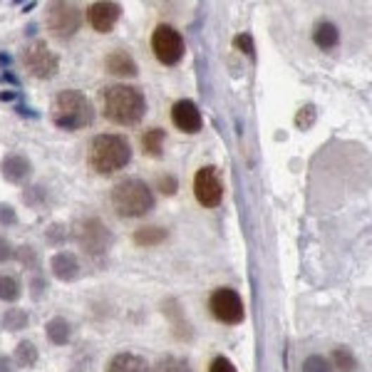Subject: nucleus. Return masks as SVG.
Instances as JSON below:
<instances>
[{
	"mask_svg": "<svg viewBox=\"0 0 372 372\" xmlns=\"http://www.w3.org/2000/svg\"><path fill=\"white\" fill-rule=\"evenodd\" d=\"M209 310H211V315L224 325H238L246 318L243 298L233 288H216L209 298Z\"/></svg>",
	"mask_w": 372,
	"mask_h": 372,
	"instance_id": "nucleus-6",
	"label": "nucleus"
},
{
	"mask_svg": "<svg viewBox=\"0 0 372 372\" xmlns=\"http://www.w3.org/2000/svg\"><path fill=\"white\" fill-rule=\"evenodd\" d=\"M82 25V11L72 3H53L48 13V30L58 40H70Z\"/></svg>",
	"mask_w": 372,
	"mask_h": 372,
	"instance_id": "nucleus-8",
	"label": "nucleus"
},
{
	"mask_svg": "<svg viewBox=\"0 0 372 372\" xmlns=\"http://www.w3.org/2000/svg\"><path fill=\"white\" fill-rule=\"evenodd\" d=\"M45 333H48V340L53 345H65L70 340V323L65 318H53L45 325Z\"/></svg>",
	"mask_w": 372,
	"mask_h": 372,
	"instance_id": "nucleus-19",
	"label": "nucleus"
},
{
	"mask_svg": "<svg viewBox=\"0 0 372 372\" xmlns=\"http://www.w3.org/2000/svg\"><path fill=\"white\" fill-rule=\"evenodd\" d=\"M107 372H149V365L136 352H117L107 365Z\"/></svg>",
	"mask_w": 372,
	"mask_h": 372,
	"instance_id": "nucleus-15",
	"label": "nucleus"
},
{
	"mask_svg": "<svg viewBox=\"0 0 372 372\" xmlns=\"http://www.w3.org/2000/svg\"><path fill=\"white\" fill-rule=\"evenodd\" d=\"M303 372H333V362L323 355H310L303 362Z\"/></svg>",
	"mask_w": 372,
	"mask_h": 372,
	"instance_id": "nucleus-26",
	"label": "nucleus"
},
{
	"mask_svg": "<svg viewBox=\"0 0 372 372\" xmlns=\"http://www.w3.org/2000/svg\"><path fill=\"white\" fill-rule=\"evenodd\" d=\"M0 372H13V360L6 355H0Z\"/></svg>",
	"mask_w": 372,
	"mask_h": 372,
	"instance_id": "nucleus-32",
	"label": "nucleus"
},
{
	"mask_svg": "<svg viewBox=\"0 0 372 372\" xmlns=\"http://www.w3.org/2000/svg\"><path fill=\"white\" fill-rule=\"evenodd\" d=\"M27 325V313L20 308H11L6 310V315H3V328L6 331H23Z\"/></svg>",
	"mask_w": 372,
	"mask_h": 372,
	"instance_id": "nucleus-23",
	"label": "nucleus"
},
{
	"mask_svg": "<svg viewBox=\"0 0 372 372\" xmlns=\"http://www.w3.org/2000/svg\"><path fill=\"white\" fill-rule=\"evenodd\" d=\"M172 122L179 132H184V134H199L201 127H204V117H201V110L196 107L194 100L174 102Z\"/></svg>",
	"mask_w": 372,
	"mask_h": 372,
	"instance_id": "nucleus-11",
	"label": "nucleus"
},
{
	"mask_svg": "<svg viewBox=\"0 0 372 372\" xmlns=\"http://www.w3.org/2000/svg\"><path fill=\"white\" fill-rule=\"evenodd\" d=\"M167 238V231L159 229V226H144V229H136L134 243L136 246H157Z\"/></svg>",
	"mask_w": 372,
	"mask_h": 372,
	"instance_id": "nucleus-21",
	"label": "nucleus"
},
{
	"mask_svg": "<svg viewBox=\"0 0 372 372\" xmlns=\"http://www.w3.org/2000/svg\"><path fill=\"white\" fill-rule=\"evenodd\" d=\"M13 360L18 362L20 367H32L37 362V350L32 342H20V345L15 347V357Z\"/></svg>",
	"mask_w": 372,
	"mask_h": 372,
	"instance_id": "nucleus-24",
	"label": "nucleus"
},
{
	"mask_svg": "<svg viewBox=\"0 0 372 372\" xmlns=\"http://www.w3.org/2000/svg\"><path fill=\"white\" fill-rule=\"evenodd\" d=\"M313 120H315V110L308 105L303 112H298V117H295V124H298V127H303V129H305V127H310V124H313Z\"/></svg>",
	"mask_w": 372,
	"mask_h": 372,
	"instance_id": "nucleus-29",
	"label": "nucleus"
},
{
	"mask_svg": "<svg viewBox=\"0 0 372 372\" xmlns=\"http://www.w3.org/2000/svg\"><path fill=\"white\" fill-rule=\"evenodd\" d=\"M209 372H236V365H233L229 357L219 355V357H214V360H211Z\"/></svg>",
	"mask_w": 372,
	"mask_h": 372,
	"instance_id": "nucleus-28",
	"label": "nucleus"
},
{
	"mask_svg": "<svg viewBox=\"0 0 372 372\" xmlns=\"http://www.w3.org/2000/svg\"><path fill=\"white\" fill-rule=\"evenodd\" d=\"M20 283H18L13 276H0V300H6V303H13V300L20 298Z\"/></svg>",
	"mask_w": 372,
	"mask_h": 372,
	"instance_id": "nucleus-22",
	"label": "nucleus"
},
{
	"mask_svg": "<svg viewBox=\"0 0 372 372\" xmlns=\"http://www.w3.org/2000/svg\"><path fill=\"white\" fill-rule=\"evenodd\" d=\"M15 256V251H13L11 241H6V238H0V263L8 261V258Z\"/></svg>",
	"mask_w": 372,
	"mask_h": 372,
	"instance_id": "nucleus-31",
	"label": "nucleus"
},
{
	"mask_svg": "<svg viewBox=\"0 0 372 372\" xmlns=\"http://www.w3.org/2000/svg\"><path fill=\"white\" fill-rule=\"evenodd\" d=\"M0 221H15V216H13L11 206H0Z\"/></svg>",
	"mask_w": 372,
	"mask_h": 372,
	"instance_id": "nucleus-33",
	"label": "nucleus"
},
{
	"mask_svg": "<svg viewBox=\"0 0 372 372\" xmlns=\"http://www.w3.org/2000/svg\"><path fill=\"white\" fill-rule=\"evenodd\" d=\"M194 196L204 209H214L224 199V181L216 167H201L194 174Z\"/></svg>",
	"mask_w": 372,
	"mask_h": 372,
	"instance_id": "nucleus-9",
	"label": "nucleus"
},
{
	"mask_svg": "<svg viewBox=\"0 0 372 372\" xmlns=\"http://www.w3.org/2000/svg\"><path fill=\"white\" fill-rule=\"evenodd\" d=\"M157 186H159V191H162V194L174 196V194H177V189H179V181L172 177V174H164V177H159Z\"/></svg>",
	"mask_w": 372,
	"mask_h": 372,
	"instance_id": "nucleus-27",
	"label": "nucleus"
},
{
	"mask_svg": "<svg viewBox=\"0 0 372 372\" xmlns=\"http://www.w3.org/2000/svg\"><path fill=\"white\" fill-rule=\"evenodd\" d=\"M142 152L147 154V157L152 159H159L164 154V142H167V132L162 129V127H152V129H147L142 134Z\"/></svg>",
	"mask_w": 372,
	"mask_h": 372,
	"instance_id": "nucleus-18",
	"label": "nucleus"
},
{
	"mask_svg": "<svg viewBox=\"0 0 372 372\" xmlns=\"http://www.w3.org/2000/svg\"><path fill=\"white\" fill-rule=\"evenodd\" d=\"M23 63L27 72L37 79H53L60 70V58L45 45V40H35L32 45H27L23 53Z\"/></svg>",
	"mask_w": 372,
	"mask_h": 372,
	"instance_id": "nucleus-7",
	"label": "nucleus"
},
{
	"mask_svg": "<svg viewBox=\"0 0 372 372\" xmlns=\"http://www.w3.org/2000/svg\"><path fill=\"white\" fill-rule=\"evenodd\" d=\"M132 162V144L122 134H97L87 147L89 169L100 177L117 174Z\"/></svg>",
	"mask_w": 372,
	"mask_h": 372,
	"instance_id": "nucleus-2",
	"label": "nucleus"
},
{
	"mask_svg": "<svg viewBox=\"0 0 372 372\" xmlns=\"http://www.w3.org/2000/svg\"><path fill=\"white\" fill-rule=\"evenodd\" d=\"M50 120L58 129L65 132H79L95 122V107L82 92L77 89H65L53 100L50 107Z\"/></svg>",
	"mask_w": 372,
	"mask_h": 372,
	"instance_id": "nucleus-3",
	"label": "nucleus"
},
{
	"mask_svg": "<svg viewBox=\"0 0 372 372\" xmlns=\"http://www.w3.org/2000/svg\"><path fill=\"white\" fill-rule=\"evenodd\" d=\"M313 42L320 50H331L340 42V30H338L335 23L331 20H320L313 30Z\"/></svg>",
	"mask_w": 372,
	"mask_h": 372,
	"instance_id": "nucleus-17",
	"label": "nucleus"
},
{
	"mask_svg": "<svg viewBox=\"0 0 372 372\" xmlns=\"http://www.w3.org/2000/svg\"><path fill=\"white\" fill-rule=\"evenodd\" d=\"M149 372H191V365H189V360H184V357L164 355L154 362Z\"/></svg>",
	"mask_w": 372,
	"mask_h": 372,
	"instance_id": "nucleus-20",
	"label": "nucleus"
},
{
	"mask_svg": "<svg viewBox=\"0 0 372 372\" xmlns=\"http://www.w3.org/2000/svg\"><path fill=\"white\" fill-rule=\"evenodd\" d=\"M0 169H3V177L13 184H20L30 177V162L25 157H20V154H8L3 159V164H0Z\"/></svg>",
	"mask_w": 372,
	"mask_h": 372,
	"instance_id": "nucleus-16",
	"label": "nucleus"
},
{
	"mask_svg": "<svg viewBox=\"0 0 372 372\" xmlns=\"http://www.w3.org/2000/svg\"><path fill=\"white\" fill-rule=\"evenodd\" d=\"M50 268H53L55 278H60V281H75L79 276V261L70 251L55 253L53 261H50Z\"/></svg>",
	"mask_w": 372,
	"mask_h": 372,
	"instance_id": "nucleus-14",
	"label": "nucleus"
},
{
	"mask_svg": "<svg viewBox=\"0 0 372 372\" xmlns=\"http://www.w3.org/2000/svg\"><path fill=\"white\" fill-rule=\"evenodd\" d=\"M120 15H122L120 3H105V0H100V3H92V6L87 8L89 27L95 32H102V35L112 32V27L117 25Z\"/></svg>",
	"mask_w": 372,
	"mask_h": 372,
	"instance_id": "nucleus-12",
	"label": "nucleus"
},
{
	"mask_svg": "<svg viewBox=\"0 0 372 372\" xmlns=\"http://www.w3.org/2000/svg\"><path fill=\"white\" fill-rule=\"evenodd\" d=\"M105 120L120 127H134L147 115V97L134 84H110L100 92Z\"/></svg>",
	"mask_w": 372,
	"mask_h": 372,
	"instance_id": "nucleus-1",
	"label": "nucleus"
},
{
	"mask_svg": "<svg viewBox=\"0 0 372 372\" xmlns=\"http://www.w3.org/2000/svg\"><path fill=\"white\" fill-rule=\"evenodd\" d=\"M77 238L87 253H105L112 243L110 231L100 219H84L77 229Z\"/></svg>",
	"mask_w": 372,
	"mask_h": 372,
	"instance_id": "nucleus-10",
	"label": "nucleus"
},
{
	"mask_svg": "<svg viewBox=\"0 0 372 372\" xmlns=\"http://www.w3.org/2000/svg\"><path fill=\"white\" fill-rule=\"evenodd\" d=\"M233 42H236V48L241 50V53H248V55L253 53V42H251V37L248 35H238Z\"/></svg>",
	"mask_w": 372,
	"mask_h": 372,
	"instance_id": "nucleus-30",
	"label": "nucleus"
},
{
	"mask_svg": "<svg viewBox=\"0 0 372 372\" xmlns=\"http://www.w3.org/2000/svg\"><path fill=\"white\" fill-rule=\"evenodd\" d=\"M112 209L120 219H142L154 209V194L149 184L129 177L112 186Z\"/></svg>",
	"mask_w": 372,
	"mask_h": 372,
	"instance_id": "nucleus-4",
	"label": "nucleus"
},
{
	"mask_svg": "<svg viewBox=\"0 0 372 372\" xmlns=\"http://www.w3.org/2000/svg\"><path fill=\"white\" fill-rule=\"evenodd\" d=\"M152 53H154V58H157L162 65H167V68L179 65L184 58L181 32H179L174 25H169V23H159L152 32Z\"/></svg>",
	"mask_w": 372,
	"mask_h": 372,
	"instance_id": "nucleus-5",
	"label": "nucleus"
},
{
	"mask_svg": "<svg viewBox=\"0 0 372 372\" xmlns=\"http://www.w3.org/2000/svg\"><path fill=\"white\" fill-rule=\"evenodd\" d=\"M333 360H335V367L342 372H352L357 367V360L352 357V352L347 350V347H338L335 352H333Z\"/></svg>",
	"mask_w": 372,
	"mask_h": 372,
	"instance_id": "nucleus-25",
	"label": "nucleus"
},
{
	"mask_svg": "<svg viewBox=\"0 0 372 372\" xmlns=\"http://www.w3.org/2000/svg\"><path fill=\"white\" fill-rule=\"evenodd\" d=\"M105 68H107V72L115 75V77H136V72H139L134 58L122 48H115L110 55H107Z\"/></svg>",
	"mask_w": 372,
	"mask_h": 372,
	"instance_id": "nucleus-13",
	"label": "nucleus"
}]
</instances>
